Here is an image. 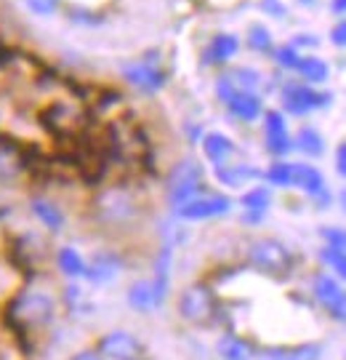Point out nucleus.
Returning <instances> with one entry per match:
<instances>
[{
    "mask_svg": "<svg viewBox=\"0 0 346 360\" xmlns=\"http://www.w3.org/2000/svg\"><path fill=\"white\" fill-rule=\"evenodd\" d=\"M62 312L59 294L43 283L27 281L3 304V321L16 339H38L51 331Z\"/></svg>",
    "mask_w": 346,
    "mask_h": 360,
    "instance_id": "obj_1",
    "label": "nucleus"
},
{
    "mask_svg": "<svg viewBox=\"0 0 346 360\" xmlns=\"http://www.w3.org/2000/svg\"><path fill=\"white\" fill-rule=\"evenodd\" d=\"M91 217L96 219V224L104 230L126 232L136 227L144 217V203L139 193L131 184H107L99 187L91 198Z\"/></svg>",
    "mask_w": 346,
    "mask_h": 360,
    "instance_id": "obj_2",
    "label": "nucleus"
},
{
    "mask_svg": "<svg viewBox=\"0 0 346 360\" xmlns=\"http://www.w3.org/2000/svg\"><path fill=\"white\" fill-rule=\"evenodd\" d=\"M173 309L187 328L206 331V328H218L224 318V299L218 296L216 285L200 278L181 288L173 299Z\"/></svg>",
    "mask_w": 346,
    "mask_h": 360,
    "instance_id": "obj_3",
    "label": "nucleus"
},
{
    "mask_svg": "<svg viewBox=\"0 0 346 360\" xmlns=\"http://www.w3.org/2000/svg\"><path fill=\"white\" fill-rule=\"evenodd\" d=\"M243 259L248 270L270 281H288L298 267V257L291 251V245H285L280 238H272V235L253 238L245 245Z\"/></svg>",
    "mask_w": 346,
    "mask_h": 360,
    "instance_id": "obj_4",
    "label": "nucleus"
},
{
    "mask_svg": "<svg viewBox=\"0 0 346 360\" xmlns=\"http://www.w3.org/2000/svg\"><path fill=\"white\" fill-rule=\"evenodd\" d=\"M208 193L206 168L194 158H181L176 166L166 174V200L171 211L181 208L184 203L194 200L197 195Z\"/></svg>",
    "mask_w": 346,
    "mask_h": 360,
    "instance_id": "obj_5",
    "label": "nucleus"
},
{
    "mask_svg": "<svg viewBox=\"0 0 346 360\" xmlns=\"http://www.w3.org/2000/svg\"><path fill=\"white\" fill-rule=\"evenodd\" d=\"M331 102H333V94L314 89V86H307V83H293L291 80L280 91L282 112L293 117H307L314 110H325Z\"/></svg>",
    "mask_w": 346,
    "mask_h": 360,
    "instance_id": "obj_6",
    "label": "nucleus"
},
{
    "mask_svg": "<svg viewBox=\"0 0 346 360\" xmlns=\"http://www.w3.org/2000/svg\"><path fill=\"white\" fill-rule=\"evenodd\" d=\"M93 347L102 352L104 360H139L147 352V345L139 334L128 328H109L93 339Z\"/></svg>",
    "mask_w": 346,
    "mask_h": 360,
    "instance_id": "obj_7",
    "label": "nucleus"
},
{
    "mask_svg": "<svg viewBox=\"0 0 346 360\" xmlns=\"http://www.w3.org/2000/svg\"><path fill=\"white\" fill-rule=\"evenodd\" d=\"M232 208H234L232 195L211 193V190H208V193L197 195L189 203H184L181 208H176L173 217L179 219V221H184V224H194V221H213V219L229 217Z\"/></svg>",
    "mask_w": 346,
    "mask_h": 360,
    "instance_id": "obj_8",
    "label": "nucleus"
},
{
    "mask_svg": "<svg viewBox=\"0 0 346 360\" xmlns=\"http://www.w3.org/2000/svg\"><path fill=\"white\" fill-rule=\"evenodd\" d=\"M120 75L131 89H136L139 94H157V91L166 89L168 83L166 70L160 67V62H152L149 53L139 62H126L120 67Z\"/></svg>",
    "mask_w": 346,
    "mask_h": 360,
    "instance_id": "obj_9",
    "label": "nucleus"
},
{
    "mask_svg": "<svg viewBox=\"0 0 346 360\" xmlns=\"http://www.w3.org/2000/svg\"><path fill=\"white\" fill-rule=\"evenodd\" d=\"M264 150L272 160H285L293 153V134L288 131V115L282 110H267L264 117Z\"/></svg>",
    "mask_w": 346,
    "mask_h": 360,
    "instance_id": "obj_10",
    "label": "nucleus"
},
{
    "mask_svg": "<svg viewBox=\"0 0 346 360\" xmlns=\"http://www.w3.org/2000/svg\"><path fill=\"white\" fill-rule=\"evenodd\" d=\"M126 254H120L115 248H102L88 259V270H86V283L93 288L112 285L126 272Z\"/></svg>",
    "mask_w": 346,
    "mask_h": 360,
    "instance_id": "obj_11",
    "label": "nucleus"
},
{
    "mask_svg": "<svg viewBox=\"0 0 346 360\" xmlns=\"http://www.w3.org/2000/svg\"><path fill=\"white\" fill-rule=\"evenodd\" d=\"M29 176V155L13 142H0V187H16Z\"/></svg>",
    "mask_w": 346,
    "mask_h": 360,
    "instance_id": "obj_12",
    "label": "nucleus"
},
{
    "mask_svg": "<svg viewBox=\"0 0 346 360\" xmlns=\"http://www.w3.org/2000/svg\"><path fill=\"white\" fill-rule=\"evenodd\" d=\"M293 187L312 198L317 206H328L333 200V195L328 190V181L322 176L320 168H314L312 163H293Z\"/></svg>",
    "mask_w": 346,
    "mask_h": 360,
    "instance_id": "obj_13",
    "label": "nucleus"
},
{
    "mask_svg": "<svg viewBox=\"0 0 346 360\" xmlns=\"http://www.w3.org/2000/svg\"><path fill=\"white\" fill-rule=\"evenodd\" d=\"M213 352H216L218 360H256L258 355V342L251 339V336L240 334V331H221L213 345Z\"/></svg>",
    "mask_w": 346,
    "mask_h": 360,
    "instance_id": "obj_14",
    "label": "nucleus"
},
{
    "mask_svg": "<svg viewBox=\"0 0 346 360\" xmlns=\"http://www.w3.org/2000/svg\"><path fill=\"white\" fill-rule=\"evenodd\" d=\"M264 176V171L251 163H227V166L213 168V179L224 187V190H248L251 184H258Z\"/></svg>",
    "mask_w": 346,
    "mask_h": 360,
    "instance_id": "obj_15",
    "label": "nucleus"
},
{
    "mask_svg": "<svg viewBox=\"0 0 346 360\" xmlns=\"http://www.w3.org/2000/svg\"><path fill=\"white\" fill-rule=\"evenodd\" d=\"M256 360H322V345L320 342L258 345Z\"/></svg>",
    "mask_w": 346,
    "mask_h": 360,
    "instance_id": "obj_16",
    "label": "nucleus"
},
{
    "mask_svg": "<svg viewBox=\"0 0 346 360\" xmlns=\"http://www.w3.org/2000/svg\"><path fill=\"white\" fill-rule=\"evenodd\" d=\"M344 296H346V285L341 283L338 278H333L331 272L317 270L312 275V302H314L325 315H328Z\"/></svg>",
    "mask_w": 346,
    "mask_h": 360,
    "instance_id": "obj_17",
    "label": "nucleus"
},
{
    "mask_svg": "<svg viewBox=\"0 0 346 360\" xmlns=\"http://www.w3.org/2000/svg\"><path fill=\"white\" fill-rule=\"evenodd\" d=\"M200 150H203V158L213 168L227 166V163H232L240 155L237 142L232 136H227V134H221V131H206L203 139H200Z\"/></svg>",
    "mask_w": 346,
    "mask_h": 360,
    "instance_id": "obj_18",
    "label": "nucleus"
},
{
    "mask_svg": "<svg viewBox=\"0 0 346 360\" xmlns=\"http://www.w3.org/2000/svg\"><path fill=\"white\" fill-rule=\"evenodd\" d=\"M29 214L35 217V221L48 235H59L67 227L65 208L59 206L56 200H51V198H46V195H32L29 198Z\"/></svg>",
    "mask_w": 346,
    "mask_h": 360,
    "instance_id": "obj_19",
    "label": "nucleus"
},
{
    "mask_svg": "<svg viewBox=\"0 0 346 360\" xmlns=\"http://www.w3.org/2000/svg\"><path fill=\"white\" fill-rule=\"evenodd\" d=\"M126 304H128V309L136 312V315H152V312L166 307V304L160 302V296H157L149 278H136V281H131L128 288H126Z\"/></svg>",
    "mask_w": 346,
    "mask_h": 360,
    "instance_id": "obj_20",
    "label": "nucleus"
},
{
    "mask_svg": "<svg viewBox=\"0 0 346 360\" xmlns=\"http://www.w3.org/2000/svg\"><path fill=\"white\" fill-rule=\"evenodd\" d=\"M53 267H56V272L65 281L83 283L86 281V270H88V257L80 248H75V245H59L53 251Z\"/></svg>",
    "mask_w": 346,
    "mask_h": 360,
    "instance_id": "obj_21",
    "label": "nucleus"
},
{
    "mask_svg": "<svg viewBox=\"0 0 346 360\" xmlns=\"http://www.w3.org/2000/svg\"><path fill=\"white\" fill-rule=\"evenodd\" d=\"M224 107H227V112H229L234 120H240V123H256V120H261L264 112H267L261 94H251V91H237Z\"/></svg>",
    "mask_w": 346,
    "mask_h": 360,
    "instance_id": "obj_22",
    "label": "nucleus"
},
{
    "mask_svg": "<svg viewBox=\"0 0 346 360\" xmlns=\"http://www.w3.org/2000/svg\"><path fill=\"white\" fill-rule=\"evenodd\" d=\"M240 51V38L232 32H218L208 40L206 51H203V65L206 67H224L232 62Z\"/></svg>",
    "mask_w": 346,
    "mask_h": 360,
    "instance_id": "obj_23",
    "label": "nucleus"
},
{
    "mask_svg": "<svg viewBox=\"0 0 346 360\" xmlns=\"http://www.w3.org/2000/svg\"><path fill=\"white\" fill-rule=\"evenodd\" d=\"M325 136H322L320 131L314 129V126H301V129L293 134V150H298L301 155H307V158H322L325 155Z\"/></svg>",
    "mask_w": 346,
    "mask_h": 360,
    "instance_id": "obj_24",
    "label": "nucleus"
},
{
    "mask_svg": "<svg viewBox=\"0 0 346 360\" xmlns=\"http://www.w3.org/2000/svg\"><path fill=\"white\" fill-rule=\"evenodd\" d=\"M272 200H274L272 187H270V184H264V181H258V184H251L248 190H243V195H240V200H237V203H240V208H243V211L270 214Z\"/></svg>",
    "mask_w": 346,
    "mask_h": 360,
    "instance_id": "obj_25",
    "label": "nucleus"
},
{
    "mask_svg": "<svg viewBox=\"0 0 346 360\" xmlns=\"http://www.w3.org/2000/svg\"><path fill=\"white\" fill-rule=\"evenodd\" d=\"M298 77L307 83V86H320V83H325L328 80V75H331V67H328V62L325 59H320V56H301V62H298Z\"/></svg>",
    "mask_w": 346,
    "mask_h": 360,
    "instance_id": "obj_26",
    "label": "nucleus"
},
{
    "mask_svg": "<svg viewBox=\"0 0 346 360\" xmlns=\"http://www.w3.org/2000/svg\"><path fill=\"white\" fill-rule=\"evenodd\" d=\"M264 184L277 187V190H291L293 187V163L291 160H272L270 166L264 168Z\"/></svg>",
    "mask_w": 346,
    "mask_h": 360,
    "instance_id": "obj_27",
    "label": "nucleus"
},
{
    "mask_svg": "<svg viewBox=\"0 0 346 360\" xmlns=\"http://www.w3.org/2000/svg\"><path fill=\"white\" fill-rule=\"evenodd\" d=\"M224 75L229 77L232 86H234L237 91H251V94H258L261 86H264V77H261V72L253 70V67H229Z\"/></svg>",
    "mask_w": 346,
    "mask_h": 360,
    "instance_id": "obj_28",
    "label": "nucleus"
},
{
    "mask_svg": "<svg viewBox=\"0 0 346 360\" xmlns=\"http://www.w3.org/2000/svg\"><path fill=\"white\" fill-rule=\"evenodd\" d=\"M59 302H62V309L72 312V315L88 309V296H86L83 285L77 283V281H65L62 291H59Z\"/></svg>",
    "mask_w": 346,
    "mask_h": 360,
    "instance_id": "obj_29",
    "label": "nucleus"
},
{
    "mask_svg": "<svg viewBox=\"0 0 346 360\" xmlns=\"http://www.w3.org/2000/svg\"><path fill=\"white\" fill-rule=\"evenodd\" d=\"M320 264H322V270L331 272L333 278H338V281L346 285V251H341V248H331V245H322Z\"/></svg>",
    "mask_w": 346,
    "mask_h": 360,
    "instance_id": "obj_30",
    "label": "nucleus"
},
{
    "mask_svg": "<svg viewBox=\"0 0 346 360\" xmlns=\"http://www.w3.org/2000/svg\"><path fill=\"white\" fill-rule=\"evenodd\" d=\"M248 49L256 53H274V40L272 32L264 25H251L248 27Z\"/></svg>",
    "mask_w": 346,
    "mask_h": 360,
    "instance_id": "obj_31",
    "label": "nucleus"
},
{
    "mask_svg": "<svg viewBox=\"0 0 346 360\" xmlns=\"http://www.w3.org/2000/svg\"><path fill=\"white\" fill-rule=\"evenodd\" d=\"M274 62H277V67H282V70H291V72H295L298 70V62H301V51L298 49H293L291 43L288 46H280V49H274Z\"/></svg>",
    "mask_w": 346,
    "mask_h": 360,
    "instance_id": "obj_32",
    "label": "nucleus"
},
{
    "mask_svg": "<svg viewBox=\"0 0 346 360\" xmlns=\"http://www.w3.org/2000/svg\"><path fill=\"white\" fill-rule=\"evenodd\" d=\"M25 6L38 16H51V13L59 11L62 0H25Z\"/></svg>",
    "mask_w": 346,
    "mask_h": 360,
    "instance_id": "obj_33",
    "label": "nucleus"
},
{
    "mask_svg": "<svg viewBox=\"0 0 346 360\" xmlns=\"http://www.w3.org/2000/svg\"><path fill=\"white\" fill-rule=\"evenodd\" d=\"M322 240L331 248L346 251V230H341V227H322Z\"/></svg>",
    "mask_w": 346,
    "mask_h": 360,
    "instance_id": "obj_34",
    "label": "nucleus"
},
{
    "mask_svg": "<svg viewBox=\"0 0 346 360\" xmlns=\"http://www.w3.org/2000/svg\"><path fill=\"white\" fill-rule=\"evenodd\" d=\"M67 16H69V22H75V25H99L102 22V16H96L93 11H88V8H69L67 11Z\"/></svg>",
    "mask_w": 346,
    "mask_h": 360,
    "instance_id": "obj_35",
    "label": "nucleus"
},
{
    "mask_svg": "<svg viewBox=\"0 0 346 360\" xmlns=\"http://www.w3.org/2000/svg\"><path fill=\"white\" fill-rule=\"evenodd\" d=\"M67 360H104V358L93 345H88V347H80V349H75V352H69Z\"/></svg>",
    "mask_w": 346,
    "mask_h": 360,
    "instance_id": "obj_36",
    "label": "nucleus"
},
{
    "mask_svg": "<svg viewBox=\"0 0 346 360\" xmlns=\"http://www.w3.org/2000/svg\"><path fill=\"white\" fill-rule=\"evenodd\" d=\"M331 40H333V46H338V49H346V19H341V22H335L331 27Z\"/></svg>",
    "mask_w": 346,
    "mask_h": 360,
    "instance_id": "obj_37",
    "label": "nucleus"
},
{
    "mask_svg": "<svg viewBox=\"0 0 346 360\" xmlns=\"http://www.w3.org/2000/svg\"><path fill=\"white\" fill-rule=\"evenodd\" d=\"M261 11L272 13L274 19H282L285 16V6H282L280 0H261Z\"/></svg>",
    "mask_w": 346,
    "mask_h": 360,
    "instance_id": "obj_38",
    "label": "nucleus"
},
{
    "mask_svg": "<svg viewBox=\"0 0 346 360\" xmlns=\"http://www.w3.org/2000/svg\"><path fill=\"white\" fill-rule=\"evenodd\" d=\"M335 174L346 179V142H341L335 147Z\"/></svg>",
    "mask_w": 346,
    "mask_h": 360,
    "instance_id": "obj_39",
    "label": "nucleus"
},
{
    "mask_svg": "<svg viewBox=\"0 0 346 360\" xmlns=\"http://www.w3.org/2000/svg\"><path fill=\"white\" fill-rule=\"evenodd\" d=\"M264 219H267V214H258V211H243L240 214V221H243L245 227H258Z\"/></svg>",
    "mask_w": 346,
    "mask_h": 360,
    "instance_id": "obj_40",
    "label": "nucleus"
},
{
    "mask_svg": "<svg viewBox=\"0 0 346 360\" xmlns=\"http://www.w3.org/2000/svg\"><path fill=\"white\" fill-rule=\"evenodd\" d=\"M291 46L293 49H312V46H317V35H295Z\"/></svg>",
    "mask_w": 346,
    "mask_h": 360,
    "instance_id": "obj_41",
    "label": "nucleus"
},
{
    "mask_svg": "<svg viewBox=\"0 0 346 360\" xmlns=\"http://www.w3.org/2000/svg\"><path fill=\"white\" fill-rule=\"evenodd\" d=\"M331 8H333L335 13H346V0H333Z\"/></svg>",
    "mask_w": 346,
    "mask_h": 360,
    "instance_id": "obj_42",
    "label": "nucleus"
},
{
    "mask_svg": "<svg viewBox=\"0 0 346 360\" xmlns=\"http://www.w3.org/2000/svg\"><path fill=\"white\" fill-rule=\"evenodd\" d=\"M338 206H341V211H346V187L338 193Z\"/></svg>",
    "mask_w": 346,
    "mask_h": 360,
    "instance_id": "obj_43",
    "label": "nucleus"
},
{
    "mask_svg": "<svg viewBox=\"0 0 346 360\" xmlns=\"http://www.w3.org/2000/svg\"><path fill=\"white\" fill-rule=\"evenodd\" d=\"M298 3H301V6H312V3H314V0H298Z\"/></svg>",
    "mask_w": 346,
    "mask_h": 360,
    "instance_id": "obj_44",
    "label": "nucleus"
},
{
    "mask_svg": "<svg viewBox=\"0 0 346 360\" xmlns=\"http://www.w3.org/2000/svg\"><path fill=\"white\" fill-rule=\"evenodd\" d=\"M139 360H152V358H149V355H144V358H139Z\"/></svg>",
    "mask_w": 346,
    "mask_h": 360,
    "instance_id": "obj_45",
    "label": "nucleus"
},
{
    "mask_svg": "<svg viewBox=\"0 0 346 360\" xmlns=\"http://www.w3.org/2000/svg\"><path fill=\"white\" fill-rule=\"evenodd\" d=\"M344 360H346V355H344Z\"/></svg>",
    "mask_w": 346,
    "mask_h": 360,
    "instance_id": "obj_46",
    "label": "nucleus"
}]
</instances>
